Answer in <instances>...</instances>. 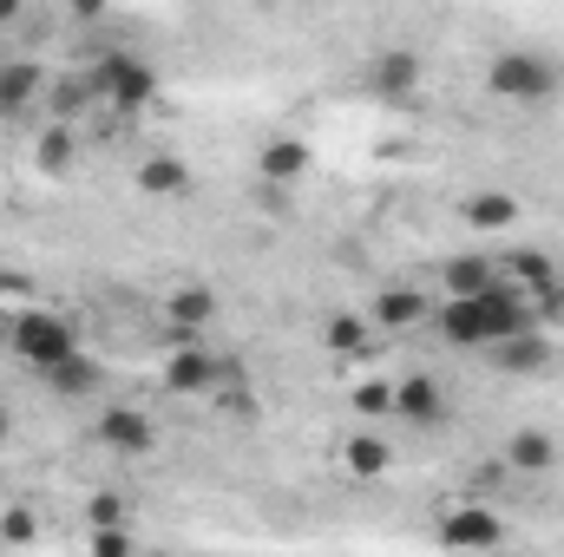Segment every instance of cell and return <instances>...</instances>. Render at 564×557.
<instances>
[{
	"mask_svg": "<svg viewBox=\"0 0 564 557\" xmlns=\"http://www.w3.org/2000/svg\"><path fill=\"white\" fill-rule=\"evenodd\" d=\"M486 86H492V99L532 106V99H552V92H558V66H552L545 53H499V59L486 66Z\"/></svg>",
	"mask_w": 564,
	"mask_h": 557,
	"instance_id": "obj_2",
	"label": "cell"
},
{
	"mask_svg": "<svg viewBox=\"0 0 564 557\" xmlns=\"http://www.w3.org/2000/svg\"><path fill=\"white\" fill-rule=\"evenodd\" d=\"M139 190L144 197H184V190H191V164H184V157H144Z\"/></svg>",
	"mask_w": 564,
	"mask_h": 557,
	"instance_id": "obj_18",
	"label": "cell"
},
{
	"mask_svg": "<svg viewBox=\"0 0 564 557\" xmlns=\"http://www.w3.org/2000/svg\"><path fill=\"white\" fill-rule=\"evenodd\" d=\"M7 20H20V0H0V26H7Z\"/></svg>",
	"mask_w": 564,
	"mask_h": 557,
	"instance_id": "obj_30",
	"label": "cell"
},
{
	"mask_svg": "<svg viewBox=\"0 0 564 557\" xmlns=\"http://www.w3.org/2000/svg\"><path fill=\"white\" fill-rule=\"evenodd\" d=\"M355 414L361 419H388L394 414V387H388V381H361V387H355Z\"/></svg>",
	"mask_w": 564,
	"mask_h": 557,
	"instance_id": "obj_23",
	"label": "cell"
},
{
	"mask_svg": "<svg viewBox=\"0 0 564 557\" xmlns=\"http://www.w3.org/2000/svg\"><path fill=\"white\" fill-rule=\"evenodd\" d=\"M119 518H126V499L119 492H99L93 499V525H119Z\"/></svg>",
	"mask_w": 564,
	"mask_h": 557,
	"instance_id": "obj_25",
	"label": "cell"
},
{
	"mask_svg": "<svg viewBox=\"0 0 564 557\" xmlns=\"http://www.w3.org/2000/svg\"><path fill=\"white\" fill-rule=\"evenodd\" d=\"M33 92H40V66H33V59H13V66H0V112H20Z\"/></svg>",
	"mask_w": 564,
	"mask_h": 557,
	"instance_id": "obj_22",
	"label": "cell"
},
{
	"mask_svg": "<svg viewBox=\"0 0 564 557\" xmlns=\"http://www.w3.org/2000/svg\"><path fill=\"white\" fill-rule=\"evenodd\" d=\"M0 439H7V407H0Z\"/></svg>",
	"mask_w": 564,
	"mask_h": 557,
	"instance_id": "obj_32",
	"label": "cell"
},
{
	"mask_svg": "<svg viewBox=\"0 0 564 557\" xmlns=\"http://www.w3.org/2000/svg\"><path fill=\"white\" fill-rule=\"evenodd\" d=\"M73 157H79V144H73V132H66V125H46V132H40V144H33V164H40L46 177H66V171H73Z\"/></svg>",
	"mask_w": 564,
	"mask_h": 557,
	"instance_id": "obj_20",
	"label": "cell"
},
{
	"mask_svg": "<svg viewBox=\"0 0 564 557\" xmlns=\"http://www.w3.org/2000/svg\"><path fill=\"white\" fill-rule=\"evenodd\" d=\"M164 315H171V328H184V335H191V328H204V321L217 315V295L191 282V288H177V295L164 302Z\"/></svg>",
	"mask_w": 564,
	"mask_h": 557,
	"instance_id": "obj_19",
	"label": "cell"
},
{
	"mask_svg": "<svg viewBox=\"0 0 564 557\" xmlns=\"http://www.w3.org/2000/svg\"><path fill=\"white\" fill-rule=\"evenodd\" d=\"M506 466H512V472H552V466H558V439L539 433V426H519V433L506 439Z\"/></svg>",
	"mask_w": 564,
	"mask_h": 557,
	"instance_id": "obj_10",
	"label": "cell"
},
{
	"mask_svg": "<svg viewBox=\"0 0 564 557\" xmlns=\"http://www.w3.org/2000/svg\"><path fill=\"white\" fill-rule=\"evenodd\" d=\"M421 315H426V295L414 282H394V288L375 295V321H381V328H414Z\"/></svg>",
	"mask_w": 564,
	"mask_h": 557,
	"instance_id": "obj_15",
	"label": "cell"
},
{
	"mask_svg": "<svg viewBox=\"0 0 564 557\" xmlns=\"http://www.w3.org/2000/svg\"><path fill=\"white\" fill-rule=\"evenodd\" d=\"M499 282V263L492 256H453L446 270H440V295H479V288H492Z\"/></svg>",
	"mask_w": 564,
	"mask_h": 557,
	"instance_id": "obj_16",
	"label": "cell"
},
{
	"mask_svg": "<svg viewBox=\"0 0 564 557\" xmlns=\"http://www.w3.org/2000/svg\"><path fill=\"white\" fill-rule=\"evenodd\" d=\"M66 7H73V20H99L106 13V0H66Z\"/></svg>",
	"mask_w": 564,
	"mask_h": 557,
	"instance_id": "obj_29",
	"label": "cell"
},
{
	"mask_svg": "<svg viewBox=\"0 0 564 557\" xmlns=\"http://www.w3.org/2000/svg\"><path fill=\"white\" fill-rule=\"evenodd\" d=\"M394 414L414 419V426H440V419H446V394H440V381H433V374H408V381L394 387Z\"/></svg>",
	"mask_w": 564,
	"mask_h": 557,
	"instance_id": "obj_9",
	"label": "cell"
},
{
	"mask_svg": "<svg viewBox=\"0 0 564 557\" xmlns=\"http://www.w3.org/2000/svg\"><path fill=\"white\" fill-rule=\"evenodd\" d=\"M53 106H59V112H79V106H86V86H79V79H59Z\"/></svg>",
	"mask_w": 564,
	"mask_h": 557,
	"instance_id": "obj_26",
	"label": "cell"
},
{
	"mask_svg": "<svg viewBox=\"0 0 564 557\" xmlns=\"http://www.w3.org/2000/svg\"><path fill=\"white\" fill-rule=\"evenodd\" d=\"M40 374H46V387H53V394H66V401H86V394H99V368H93V361H86L79 348H73L66 361L40 368Z\"/></svg>",
	"mask_w": 564,
	"mask_h": 557,
	"instance_id": "obj_13",
	"label": "cell"
},
{
	"mask_svg": "<svg viewBox=\"0 0 564 557\" xmlns=\"http://www.w3.org/2000/svg\"><path fill=\"white\" fill-rule=\"evenodd\" d=\"M99 92H106L112 106L139 112V106L158 99V73H151L144 59H126V53H119V59H106V66H99Z\"/></svg>",
	"mask_w": 564,
	"mask_h": 557,
	"instance_id": "obj_5",
	"label": "cell"
},
{
	"mask_svg": "<svg viewBox=\"0 0 564 557\" xmlns=\"http://www.w3.org/2000/svg\"><path fill=\"white\" fill-rule=\"evenodd\" d=\"M257 171H263V184H295V177L308 171V144L302 139H270L263 157H257Z\"/></svg>",
	"mask_w": 564,
	"mask_h": 557,
	"instance_id": "obj_17",
	"label": "cell"
},
{
	"mask_svg": "<svg viewBox=\"0 0 564 557\" xmlns=\"http://www.w3.org/2000/svg\"><path fill=\"white\" fill-rule=\"evenodd\" d=\"M99 439H106L112 452L139 459V452H151V446H158V426H151L139 407H106V414H99Z\"/></svg>",
	"mask_w": 564,
	"mask_h": 557,
	"instance_id": "obj_7",
	"label": "cell"
},
{
	"mask_svg": "<svg viewBox=\"0 0 564 557\" xmlns=\"http://www.w3.org/2000/svg\"><path fill=\"white\" fill-rule=\"evenodd\" d=\"M7 321H13V315H0V348H7Z\"/></svg>",
	"mask_w": 564,
	"mask_h": 557,
	"instance_id": "obj_31",
	"label": "cell"
},
{
	"mask_svg": "<svg viewBox=\"0 0 564 557\" xmlns=\"http://www.w3.org/2000/svg\"><path fill=\"white\" fill-rule=\"evenodd\" d=\"M486 354H492V368H499V374H545V368H552V348H545V335H539V328L506 335V341H492Z\"/></svg>",
	"mask_w": 564,
	"mask_h": 557,
	"instance_id": "obj_8",
	"label": "cell"
},
{
	"mask_svg": "<svg viewBox=\"0 0 564 557\" xmlns=\"http://www.w3.org/2000/svg\"><path fill=\"white\" fill-rule=\"evenodd\" d=\"M375 92H381V99H414V92H421V59L401 53V46L381 53V59H375Z\"/></svg>",
	"mask_w": 564,
	"mask_h": 557,
	"instance_id": "obj_11",
	"label": "cell"
},
{
	"mask_svg": "<svg viewBox=\"0 0 564 557\" xmlns=\"http://www.w3.org/2000/svg\"><path fill=\"white\" fill-rule=\"evenodd\" d=\"M499 538H506V525H499L492 505H453V512L440 518V545H446V551H492Z\"/></svg>",
	"mask_w": 564,
	"mask_h": 557,
	"instance_id": "obj_4",
	"label": "cell"
},
{
	"mask_svg": "<svg viewBox=\"0 0 564 557\" xmlns=\"http://www.w3.org/2000/svg\"><path fill=\"white\" fill-rule=\"evenodd\" d=\"M224 381V361H210L197 341H177V354L164 361V387L171 394H204V387H217Z\"/></svg>",
	"mask_w": 564,
	"mask_h": 557,
	"instance_id": "obj_6",
	"label": "cell"
},
{
	"mask_svg": "<svg viewBox=\"0 0 564 557\" xmlns=\"http://www.w3.org/2000/svg\"><path fill=\"white\" fill-rule=\"evenodd\" d=\"M0 532H7V538H33V518H26V512H7V525H0Z\"/></svg>",
	"mask_w": 564,
	"mask_h": 557,
	"instance_id": "obj_28",
	"label": "cell"
},
{
	"mask_svg": "<svg viewBox=\"0 0 564 557\" xmlns=\"http://www.w3.org/2000/svg\"><path fill=\"white\" fill-rule=\"evenodd\" d=\"M433 328L446 348H492V321H486V302L479 295H446L433 308Z\"/></svg>",
	"mask_w": 564,
	"mask_h": 557,
	"instance_id": "obj_3",
	"label": "cell"
},
{
	"mask_svg": "<svg viewBox=\"0 0 564 557\" xmlns=\"http://www.w3.org/2000/svg\"><path fill=\"white\" fill-rule=\"evenodd\" d=\"M341 466H348L355 479H388V466H394V446H388L381 433H355V439L341 446Z\"/></svg>",
	"mask_w": 564,
	"mask_h": 557,
	"instance_id": "obj_14",
	"label": "cell"
},
{
	"mask_svg": "<svg viewBox=\"0 0 564 557\" xmlns=\"http://www.w3.org/2000/svg\"><path fill=\"white\" fill-rule=\"evenodd\" d=\"M7 348H13L20 361H33V368H53V361H66V354L79 348V335H73V321L53 315V308H20V315L7 321Z\"/></svg>",
	"mask_w": 564,
	"mask_h": 557,
	"instance_id": "obj_1",
	"label": "cell"
},
{
	"mask_svg": "<svg viewBox=\"0 0 564 557\" xmlns=\"http://www.w3.org/2000/svg\"><path fill=\"white\" fill-rule=\"evenodd\" d=\"M93 551L99 557H132L139 551V538H132V525L119 518V525H99V532H93Z\"/></svg>",
	"mask_w": 564,
	"mask_h": 557,
	"instance_id": "obj_24",
	"label": "cell"
},
{
	"mask_svg": "<svg viewBox=\"0 0 564 557\" xmlns=\"http://www.w3.org/2000/svg\"><path fill=\"white\" fill-rule=\"evenodd\" d=\"M322 341H328V354H341V361H361V354H368V321H361V315H328Z\"/></svg>",
	"mask_w": 564,
	"mask_h": 557,
	"instance_id": "obj_21",
	"label": "cell"
},
{
	"mask_svg": "<svg viewBox=\"0 0 564 557\" xmlns=\"http://www.w3.org/2000/svg\"><path fill=\"white\" fill-rule=\"evenodd\" d=\"M539 321H564V282L545 295V302H539Z\"/></svg>",
	"mask_w": 564,
	"mask_h": 557,
	"instance_id": "obj_27",
	"label": "cell"
},
{
	"mask_svg": "<svg viewBox=\"0 0 564 557\" xmlns=\"http://www.w3.org/2000/svg\"><path fill=\"white\" fill-rule=\"evenodd\" d=\"M466 223L499 237V230L519 223V197H512V190H473V197H466Z\"/></svg>",
	"mask_w": 564,
	"mask_h": 557,
	"instance_id": "obj_12",
	"label": "cell"
}]
</instances>
